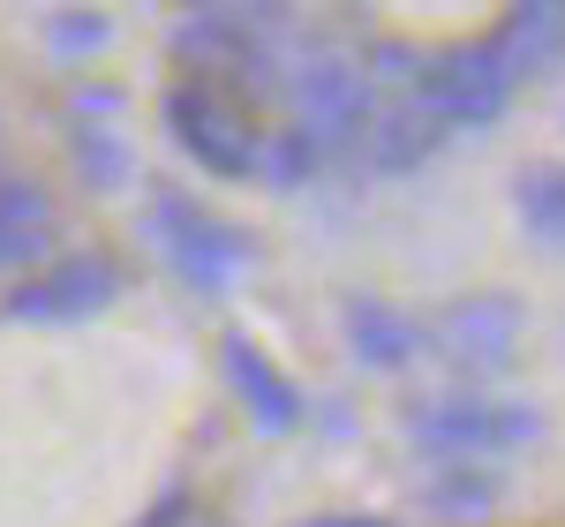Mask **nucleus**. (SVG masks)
<instances>
[{
	"label": "nucleus",
	"instance_id": "nucleus-1",
	"mask_svg": "<svg viewBox=\"0 0 565 527\" xmlns=\"http://www.w3.org/2000/svg\"><path fill=\"white\" fill-rule=\"evenodd\" d=\"M287 98H295V129L317 143V151H362L370 129H377V84L370 68L348 61L340 45H309L302 61L287 68Z\"/></svg>",
	"mask_w": 565,
	"mask_h": 527
},
{
	"label": "nucleus",
	"instance_id": "nucleus-4",
	"mask_svg": "<svg viewBox=\"0 0 565 527\" xmlns=\"http://www.w3.org/2000/svg\"><path fill=\"white\" fill-rule=\"evenodd\" d=\"M407 98H415L430 121H445V129H460V121H490V114L505 106V61H498L490 45L430 53V61H415Z\"/></svg>",
	"mask_w": 565,
	"mask_h": 527
},
{
	"label": "nucleus",
	"instance_id": "nucleus-10",
	"mask_svg": "<svg viewBox=\"0 0 565 527\" xmlns=\"http://www.w3.org/2000/svg\"><path fill=\"white\" fill-rule=\"evenodd\" d=\"M521 309L505 294H482V302H452L445 316L430 324V340H445L452 362H505V340H513Z\"/></svg>",
	"mask_w": 565,
	"mask_h": 527
},
{
	"label": "nucleus",
	"instance_id": "nucleus-7",
	"mask_svg": "<svg viewBox=\"0 0 565 527\" xmlns=\"http://www.w3.org/2000/svg\"><path fill=\"white\" fill-rule=\"evenodd\" d=\"M226 377H234L242 407L257 415V430H271V438L302 430V392H295V377H287V369L257 347V340H242V332L226 340Z\"/></svg>",
	"mask_w": 565,
	"mask_h": 527
},
{
	"label": "nucleus",
	"instance_id": "nucleus-15",
	"mask_svg": "<svg viewBox=\"0 0 565 527\" xmlns=\"http://www.w3.org/2000/svg\"><path fill=\"white\" fill-rule=\"evenodd\" d=\"M143 527H189V505H181V497H174V505H159V513H151V520H143Z\"/></svg>",
	"mask_w": 565,
	"mask_h": 527
},
{
	"label": "nucleus",
	"instance_id": "nucleus-5",
	"mask_svg": "<svg viewBox=\"0 0 565 527\" xmlns=\"http://www.w3.org/2000/svg\"><path fill=\"white\" fill-rule=\"evenodd\" d=\"M121 294V264L84 249V257H61L45 264L39 279H23V287H8V316H23V324H76V316H98V309Z\"/></svg>",
	"mask_w": 565,
	"mask_h": 527
},
{
	"label": "nucleus",
	"instance_id": "nucleus-6",
	"mask_svg": "<svg viewBox=\"0 0 565 527\" xmlns=\"http://www.w3.org/2000/svg\"><path fill=\"white\" fill-rule=\"evenodd\" d=\"M407 430L430 452H498V444H521L535 422L490 399H430V407H407Z\"/></svg>",
	"mask_w": 565,
	"mask_h": 527
},
{
	"label": "nucleus",
	"instance_id": "nucleus-2",
	"mask_svg": "<svg viewBox=\"0 0 565 527\" xmlns=\"http://www.w3.org/2000/svg\"><path fill=\"white\" fill-rule=\"evenodd\" d=\"M167 129L174 143L218 181H257L264 174V129L249 121V106L242 98H226L212 84H181L167 98Z\"/></svg>",
	"mask_w": 565,
	"mask_h": 527
},
{
	"label": "nucleus",
	"instance_id": "nucleus-11",
	"mask_svg": "<svg viewBox=\"0 0 565 527\" xmlns=\"http://www.w3.org/2000/svg\"><path fill=\"white\" fill-rule=\"evenodd\" d=\"M348 347L362 354L370 369H399V362L423 354V324L399 316L392 302H377V294H348Z\"/></svg>",
	"mask_w": 565,
	"mask_h": 527
},
{
	"label": "nucleus",
	"instance_id": "nucleus-16",
	"mask_svg": "<svg viewBox=\"0 0 565 527\" xmlns=\"http://www.w3.org/2000/svg\"><path fill=\"white\" fill-rule=\"evenodd\" d=\"M309 527H392V520H309Z\"/></svg>",
	"mask_w": 565,
	"mask_h": 527
},
{
	"label": "nucleus",
	"instance_id": "nucleus-13",
	"mask_svg": "<svg viewBox=\"0 0 565 527\" xmlns=\"http://www.w3.org/2000/svg\"><path fill=\"white\" fill-rule=\"evenodd\" d=\"M76 174L98 181V189L129 181V143H121L114 129H76Z\"/></svg>",
	"mask_w": 565,
	"mask_h": 527
},
{
	"label": "nucleus",
	"instance_id": "nucleus-12",
	"mask_svg": "<svg viewBox=\"0 0 565 527\" xmlns=\"http://www.w3.org/2000/svg\"><path fill=\"white\" fill-rule=\"evenodd\" d=\"M324 166V151L309 143L302 129H279V136H264V174L257 181H271V189H302L309 174Z\"/></svg>",
	"mask_w": 565,
	"mask_h": 527
},
{
	"label": "nucleus",
	"instance_id": "nucleus-9",
	"mask_svg": "<svg viewBox=\"0 0 565 527\" xmlns=\"http://www.w3.org/2000/svg\"><path fill=\"white\" fill-rule=\"evenodd\" d=\"M53 249V196L23 174H0V271H23Z\"/></svg>",
	"mask_w": 565,
	"mask_h": 527
},
{
	"label": "nucleus",
	"instance_id": "nucleus-8",
	"mask_svg": "<svg viewBox=\"0 0 565 527\" xmlns=\"http://www.w3.org/2000/svg\"><path fill=\"white\" fill-rule=\"evenodd\" d=\"M377 98H385V90H377ZM437 143H445V121H430V114L399 90V98H385V106H377V129H370V166H377V174H415Z\"/></svg>",
	"mask_w": 565,
	"mask_h": 527
},
{
	"label": "nucleus",
	"instance_id": "nucleus-3",
	"mask_svg": "<svg viewBox=\"0 0 565 527\" xmlns=\"http://www.w3.org/2000/svg\"><path fill=\"white\" fill-rule=\"evenodd\" d=\"M151 234H159L167 264H174V271L189 279V287H196V294H218V287L242 271V264L257 257L242 226L212 219L204 204H189V196H174V189H159V196H151Z\"/></svg>",
	"mask_w": 565,
	"mask_h": 527
},
{
	"label": "nucleus",
	"instance_id": "nucleus-14",
	"mask_svg": "<svg viewBox=\"0 0 565 527\" xmlns=\"http://www.w3.org/2000/svg\"><path fill=\"white\" fill-rule=\"evenodd\" d=\"M45 31H53V53H98V45L114 39V15H98V8H61Z\"/></svg>",
	"mask_w": 565,
	"mask_h": 527
}]
</instances>
